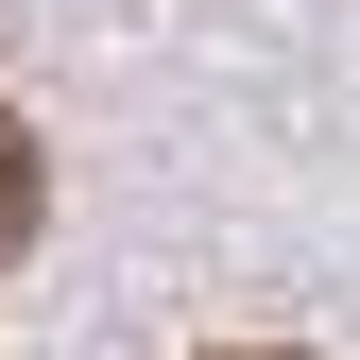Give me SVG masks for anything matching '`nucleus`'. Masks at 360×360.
Returning a JSON list of instances; mask_svg holds the SVG:
<instances>
[{"label": "nucleus", "mask_w": 360, "mask_h": 360, "mask_svg": "<svg viewBox=\"0 0 360 360\" xmlns=\"http://www.w3.org/2000/svg\"><path fill=\"white\" fill-rule=\"evenodd\" d=\"M240 360H275V343H240Z\"/></svg>", "instance_id": "2"}, {"label": "nucleus", "mask_w": 360, "mask_h": 360, "mask_svg": "<svg viewBox=\"0 0 360 360\" xmlns=\"http://www.w3.org/2000/svg\"><path fill=\"white\" fill-rule=\"evenodd\" d=\"M34 206H52V172H34V138H18V120H0V257L34 240Z\"/></svg>", "instance_id": "1"}]
</instances>
